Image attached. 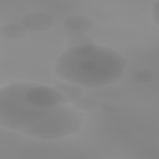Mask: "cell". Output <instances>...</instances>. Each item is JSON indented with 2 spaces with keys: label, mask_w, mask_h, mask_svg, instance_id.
I'll list each match as a JSON object with an SVG mask.
<instances>
[{
  "label": "cell",
  "mask_w": 159,
  "mask_h": 159,
  "mask_svg": "<svg viewBox=\"0 0 159 159\" xmlns=\"http://www.w3.org/2000/svg\"><path fill=\"white\" fill-rule=\"evenodd\" d=\"M127 60L111 47L93 41L67 46L55 61V75L86 88H101L122 80Z\"/></svg>",
  "instance_id": "obj_1"
},
{
  "label": "cell",
  "mask_w": 159,
  "mask_h": 159,
  "mask_svg": "<svg viewBox=\"0 0 159 159\" xmlns=\"http://www.w3.org/2000/svg\"><path fill=\"white\" fill-rule=\"evenodd\" d=\"M66 103L55 86L11 82L0 89V125L26 134Z\"/></svg>",
  "instance_id": "obj_2"
},
{
  "label": "cell",
  "mask_w": 159,
  "mask_h": 159,
  "mask_svg": "<svg viewBox=\"0 0 159 159\" xmlns=\"http://www.w3.org/2000/svg\"><path fill=\"white\" fill-rule=\"evenodd\" d=\"M83 125V114L70 103L58 107L42 123L30 129L26 135L39 140H57L78 133Z\"/></svg>",
  "instance_id": "obj_3"
},
{
  "label": "cell",
  "mask_w": 159,
  "mask_h": 159,
  "mask_svg": "<svg viewBox=\"0 0 159 159\" xmlns=\"http://www.w3.org/2000/svg\"><path fill=\"white\" fill-rule=\"evenodd\" d=\"M20 22L27 31L32 32H43L48 31L55 25V17L46 11L34 10L24 14L20 19Z\"/></svg>",
  "instance_id": "obj_4"
},
{
  "label": "cell",
  "mask_w": 159,
  "mask_h": 159,
  "mask_svg": "<svg viewBox=\"0 0 159 159\" xmlns=\"http://www.w3.org/2000/svg\"><path fill=\"white\" fill-rule=\"evenodd\" d=\"M62 26L68 35H84L93 30L94 22L86 15H71L63 20Z\"/></svg>",
  "instance_id": "obj_5"
},
{
  "label": "cell",
  "mask_w": 159,
  "mask_h": 159,
  "mask_svg": "<svg viewBox=\"0 0 159 159\" xmlns=\"http://www.w3.org/2000/svg\"><path fill=\"white\" fill-rule=\"evenodd\" d=\"M27 30L21 22H6L0 26V37L6 41H17L26 36Z\"/></svg>",
  "instance_id": "obj_6"
},
{
  "label": "cell",
  "mask_w": 159,
  "mask_h": 159,
  "mask_svg": "<svg viewBox=\"0 0 159 159\" xmlns=\"http://www.w3.org/2000/svg\"><path fill=\"white\" fill-rule=\"evenodd\" d=\"M55 87L65 96V98L67 99V102H68L70 104H71L72 102H75L76 99L81 98V97L83 96V89H82V87L78 86V84L71 83V82L63 81V82L57 83Z\"/></svg>",
  "instance_id": "obj_7"
},
{
  "label": "cell",
  "mask_w": 159,
  "mask_h": 159,
  "mask_svg": "<svg viewBox=\"0 0 159 159\" xmlns=\"http://www.w3.org/2000/svg\"><path fill=\"white\" fill-rule=\"evenodd\" d=\"M71 106H73L76 109L81 111V112H93L99 107V102L92 96H84L83 94L81 98L72 102Z\"/></svg>",
  "instance_id": "obj_8"
},
{
  "label": "cell",
  "mask_w": 159,
  "mask_h": 159,
  "mask_svg": "<svg viewBox=\"0 0 159 159\" xmlns=\"http://www.w3.org/2000/svg\"><path fill=\"white\" fill-rule=\"evenodd\" d=\"M154 78V73L148 70V68H138V70H134L130 75V80L134 82V83H139V84H145V83H149L152 82Z\"/></svg>",
  "instance_id": "obj_9"
},
{
  "label": "cell",
  "mask_w": 159,
  "mask_h": 159,
  "mask_svg": "<svg viewBox=\"0 0 159 159\" xmlns=\"http://www.w3.org/2000/svg\"><path fill=\"white\" fill-rule=\"evenodd\" d=\"M152 19L154 24L159 26V0H157L152 6Z\"/></svg>",
  "instance_id": "obj_10"
}]
</instances>
